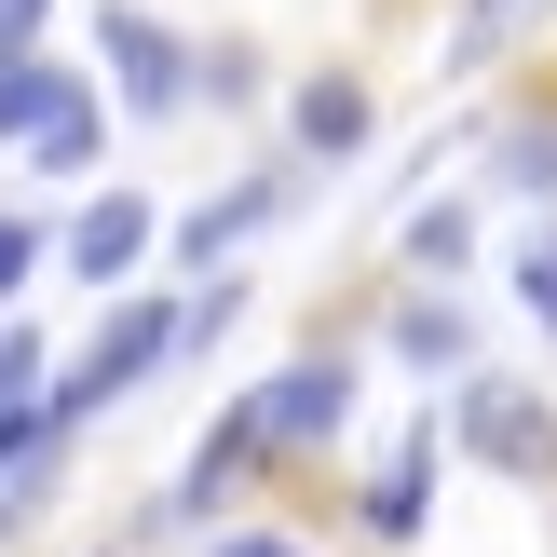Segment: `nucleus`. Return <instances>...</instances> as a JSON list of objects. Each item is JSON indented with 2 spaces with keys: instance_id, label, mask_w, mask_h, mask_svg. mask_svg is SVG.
<instances>
[{
  "instance_id": "6ab92c4d",
  "label": "nucleus",
  "mask_w": 557,
  "mask_h": 557,
  "mask_svg": "<svg viewBox=\"0 0 557 557\" xmlns=\"http://www.w3.org/2000/svg\"><path fill=\"white\" fill-rule=\"evenodd\" d=\"M218 557H299L286 531H218Z\"/></svg>"
},
{
  "instance_id": "ddd939ff",
  "label": "nucleus",
  "mask_w": 557,
  "mask_h": 557,
  "mask_svg": "<svg viewBox=\"0 0 557 557\" xmlns=\"http://www.w3.org/2000/svg\"><path fill=\"white\" fill-rule=\"evenodd\" d=\"M462 245H476V205H422V218H408V259H422V272H449Z\"/></svg>"
},
{
  "instance_id": "f257e3e1",
  "label": "nucleus",
  "mask_w": 557,
  "mask_h": 557,
  "mask_svg": "<svg viewBox=\"0 0 557 557\" xmlns=\"http://www.w3.org/2000/svg\"><path fill=\"white\" fill-rule=\"evenodd\" d=\"M150 368H177V299H123V313H109L96 341H82L69 368H54V395H41V408H54V422L82 435L96 408H123V395H136Z\"/></svg>"
},
{
  "instance_id": "a211bd4d",
  "label": "nucleus",
  "mask_w": 557,
  "mask_h": 557,
  "mask_svg": "<svg viewBox=\"0 0 557 557\" xmlns=\"http://www.w3.org/2000/svg\"><path fill=\"white\" fill-rule=\"evenodd\" d=\"M41 14H54V0H0V54H27V41H41Z\"/></svg>"
},
{
  "instance_id": "4468645a",
  "label": "nucleus",
  "mask_w": 557,
  "mask_h": 557,
  "mask_svg": "<svg viewBox=\"0 0 557 557\" xmlns=\"http://www.w3.org/2000/svg\"><path fill=\"white\" fill-rule=\"evenodd\" d=\"M504 177H517V190H557V123H517V136H504Z\"/></svg>"
},
{
  "instance_id": "423d86ee",
  "label": "nucleus",
  "mask_w": 557,
  "mask_h": 557,
  "mask_svg": "<svg viewBox=\"0 0 557 557\" xmlns=\"http://www.w3.org/2000/svg\"><path fill=\"white\" fill-rule=\"evenodd\" d=\"M286 190H299V177H232L218 205H190V218H177V272H218L232 245H259L272 218H286Z\"/></svg>"
},
{
  "instance_id": "f8f14e48",
  "label": "nucleus",
  "mask_w": 557,
  "mask_h": 557,
  "mask_svg": "<svg viewBox=\"0 0 557 557\" xmlns=\"http://www.w3.org/2000/svg\"><path fill=\"white\" fill-rule=\"evenodd\" d=\"M395 354L408 368H462V313L449 299H395Z\"/></svg>"
},
{
  "instance_id": "2eb2a0df",
  "label": "nucleus",
  "mask_w": 557,
  "mask_h": 557,
  "mask_svg": "<svg viewBox=\"0 0 557 557\" xmlns=\"http://www.w3.org/2000/svg\"><path fill=\"white\" fill-rule=\"evenodd\" d=\"M41 395V326H0V408Z\"/></svg>"
},
{
  "instance_id": "f03ea898",
  "label": "nucleus",
  "mask_w": 557,
  "mask_h": 557,
  "mask_svg": "<svg viewBox=\"0 0 557 557\" xmlns=\"http://www.w3.org/2000/svg\"><path fill=\"white\" fill-rule=\"evenodd\" d=\"M462 449L490 462V476H517V490H557V408L531 395V381H462Z\"/></svg>"
},
{
  "instance_id": "7ed1b4c3",
  "label": "nucleus",
  "mask_w": 557,
  "mask_h": 557,
  "mask_svg": "<svg viewBox=\"0 0 557 557\" xmlns=\"http://www.w3.org/2000/svg\"><path fill=\"white\" fill-rule=\"evenodd\" d=\"M96 54H109V82H123L136 123H177L190 82H205V69H190V41H177L163 14H136V0H109V14H96Z\"/></svg>"
},
{
  "instance_id": "20e7f679",
  "label": "nucleus",
  "mask_w": 557,
  "mask_h": 557,
  "mask_svg": "<svg viewBox=\"0 0 557 557\" xmlns=\"http://www.w3.org/2000/svg\"><path fill=\"white\" fill-rule=\"evenodd\" d=\"M341 408H354V368H341V354H299V368L259 381V435H272V449H326Z\"/></svg>"
},
{
  "instance_id": "1a4fd4ad",
  "label": "nucleus",
  "mask_w": 557,
  "mask_h": 557,
  "mask_svg": "<svg viewBox=\"0 0 557 557\" xmlns=\"http://www.w3.org/2000/svg\"><path fill=\"white\" fill-rule=\"evenodd\" d=\"M354 517H368L381 544H422V517H435V435H422V422H408V449L354 490Z\"/></svg>"
},
{
  "instance_id": "dca6fc26",
  "label": "nucleus",
  "mask_w": 557,
  "mask_h": 557,
  "mask_svg": "<svg viewBox=\"0 0 557 557\" xmlns=\"http://www.w3.org/2000/svg\"><path fill=\"white\" fill-rule=\"evenodd\" d=\"M517 299H531V326H557V232H531V259H517Z\"/></svg>"
},
{
  "instance_id": "6e6552de",
  "label": "nucleus",
  "mask_w": 557,
  "mask_h": 557,
  "mask_svg": "<svg viewBox=\"0 0 557 557\" xmlns=\"http://www.w3.org/2000/svg\"><path fill=\"white\" fill-rule=\"evenodd\" d=\"M368 123H381V109H368V82H354V69H313V82L286 96L299 163H354V150H368Z\"/></svg>"
},
{
  "instance_id": "0eeeda50",
  "label": "nucleus",
  "mask_w": 557,
  "mask_h": 557,
  "mask_svg": "<svg viewBox=\"0 0 557 557\" xmlns=\"http://www.w3.org/2000/svg\"><path fill=\"white\" fill-rule=\"evenodd\" d=\"M245 462H272V435H259V395H245V408H218V435L190 449V476L163 490V517H177V531H190V517H218V504H232V476H245Z\"/></svg>"
},
{
  "instance_id": "39448f33",
  "label": "nucleus",
  "mask_w": 557,
  "mask_h": 557,
  "mask_svg": "<svg viewBox=\"0 0 557 557\" xmlns=\"http://www.w3.org/2000/svg\"><path fill=\"white\" fill-rule=\"evenodd\" d=\"M150 245H163V218H150V190H96V205L69 218V245H54V259H69L82 286H123V272L150 259Z\"/></svg>"
},
{
  "instance_id": "9b49d317",
  "label": "nucleus",
  "mask_w": 557,
  "mask_h": 557,
  "mask_svg": "<svg viewBox=\"0 0 557 557\" xmlns=\"http://www.w3.org/2000/svg\"><path fill=\"white\" fill-rule=\"evenodd\" d=\"M54 82H69L54 54H0V136H14V150H27V123L54 109Z\"/></svg>"
},
{
  "instance_id": "f3484780",
  "label": "nucleus",
  "mask_w": 557,
  "mask_h": 557,
  "mask_svg": "<svg viewBox=\"0 0 557 557\" xmlns=\"http://www.w3.org/2000/svg\"><path fill=\"white\" fill-rule=\"evenodd\" d=\"M27 272H41V218H0V299H27Z\"/></svg>"
},
{
  "instance_id": "9d476101",
  "label": "nucleus",
  "mask_w": 557,
  "mask_h": 557,
  "mask_svg": "<svg viewBox=\"0 0 557 557\" xmlns=\"http://www.w3.org/2000/svg\"><path fill=\"white\" fill-rule=\"evenodd\" d=\"M109 150V109H96V82H54V109H41V123H27V163H41V177H82V163H96Z\"/></svg>"
}]
</instances>
